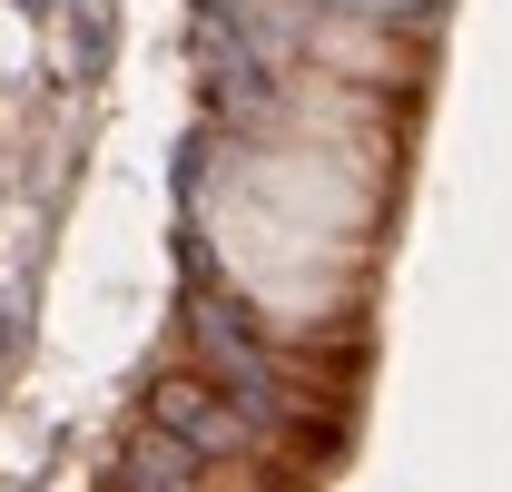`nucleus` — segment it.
Returning a JSON list of instances; mask_svg holds the SVG:
<instances>
[{"mask_svg": "<svg viewBox=\"0 0 512 492\" xmlns=\"http://www.w3.org/2000/svg\"><path fill=\"white\" fill-rule=\"evenodd\" d=\"M365 227H375V187L325 148H237L227 178L207 187L217 266L276 325L325 315L365 276Z\"/></svg>", "mask_w": 512, "mask_h": 492, "instance_id": "nucleus-1", "label": "nucleus"}, {"mask_svg": "<svg viewBox=\"0 0 512 492\" xmlns=\"http://www.w3.org/2000/svg\"><path fill=\"white\" fill-rule=\"evenodd\" d=\"M355 10H404V0H355Z\"/></svg>", "mask_w": 512, "mask_h": 492, "instance_id": "nucleus-2", "label": "nucleus"}]
</instances>
